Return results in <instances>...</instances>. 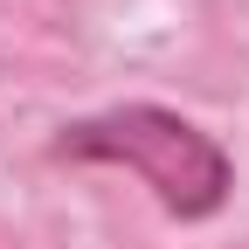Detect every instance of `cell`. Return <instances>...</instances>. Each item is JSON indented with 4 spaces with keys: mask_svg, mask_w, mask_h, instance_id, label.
I'll return each instance as SVG.
<instances>
[{
    "mask_svg": "<svg viewBox=\"0 0 249 249\" xmlns=\"http://www.w3.org/2000/svg\"><path fill=\"white\" fill-rule=\"evenodd\" d=\"M55 160H97V166L139 173L173 222L222 214L229 187H235L229 152L201 124H187L180 111H160V104H111V111H90L76 124H62L55 132Z\"/></svg>",
    "mask_w": 249,
    "mask_h": 249,
    "instance_id": "obj_1",
    "label": "cell"
}]
</instances>
